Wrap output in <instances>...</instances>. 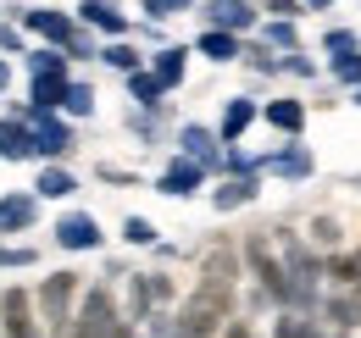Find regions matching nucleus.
I'll return each mask as SVG.
<instances>
[{
    "label": "nucleus",
    "mask_w": 361,
    "mask_h": 338,
    "mask_svg": "<svg viewBox=\"0 0 361 338\" xmlns=\"http://www.w3.org/2000/svg\"><path fill=\"white\" fill-rule=\"evenodd\" d=\"M139 11H145L150 23H167V17H178V11H195V0H139Z\"/></svg>",
    "instance_id": "2f4dec72"
},
{
    "label": "nucleus",
    "mask_w": 361,
    "mask_h": 338,
    "mask_svg": "<svg viewBox=\"0 0 361 338\" xmlns=\"http://www.w3.org/2000/svg\"><path fill=\"white\" fill-rule=\"evenodd\" d=\"M256 194H262V183H256V177H223V183L212 189V206H217V211H245Z\"/></svg>",
    "instance_id": "6ab92c4d"
},
{
    "label": "nucleus",
    "mask_w": 361,
    "mask_h": 338,
    "mask_svg": "<svg viewBox=\"0 0 361 338\" xmlns=\"http://www.w3.org/2000/svg\"><path fill=\"white\" fill-rule=\"evenodd\" d=\"M356 106H361V89H356Z\"/></svg>",
    "instance_id": "a18cd8bd"
},
{
    "label": "nucleus",
    "mask_w": 361,
    "mask_h": 338,
    "mask_svg": "<svg viewBox=\"0 0 361 338\" xmlns=\"http://www.w3.org/2000/svg\"><path fill=\"white\" fill-rule=\"evenodd\" d=\"M228 338H250V327H239V322H233V327H228Z\"/></svg>",
    "instance_id": "c03bdc74"
},
{
    "label": "nucleus",
    "mask_w": 361,
    "mask_h": 338,
    "mask_svg": "<svg viewBox=\"0 0 361 338\" xmlns=\"http://www.w3.org/2000/svg\"><path fill=\"white\" fill-rule=\"evenodd\" d=\"M61 117H73V123L94 117V84H84V78H67V100H61Z\"/></svg>",
    "instance_id": "bb28decb"
},
{
    "label": "nucleus",
    "mask_w": 361,
    "mask_h": 338,
    "mask_svg": "<svg viewBox=\"0 0 361 338\" xmlns=\"http://www.w3.org/2000/svg\"><path fill=\"white\" fill-rule=\"evenodd\" d=\"M262 44H272L278 56H283V50H300V28H295V17H272L267 28H262Z\"/></svg>",
    "instance_id": "cd10ccee"
},
{
    "label": "nucleus",
    "mask_w": 361,
    "mask_h": 338,
    "mask_svg": "<svg viewBox=\"0 0 361 338\" xmlns=\"http://www.w3.org/2000/svg\"><path fill=\"white\" fill-rule=\"evenodd\" d=\"M256 117H262V111H256V100H250V94H233V100L223 106V123H217V139H223V144H239V139L250 133V123H256Z\"/></svg>",
    "instance_id": "4468645a"
},
{
    "label": "nucleus",
    "mask_w": 361,
    "mask_h": 338,
    "mask_svg": "<svg viewBox=\"0 0 361 338\" xmlns=\"http://www.w3.org/2000/svg\"><path fill=\"white\" fill-rule=\"evenodd\" d=\"M150 73H156V78H161V89L173 94V89L189 78V50H183V44H161V50L150 56Z\"/></svg>",
    "instance_id": "dca6fc26"
},
{
    "label": "nucleus",
    "mask_w": 361,
    "mask_h": 338,
    "mask_svg": "<svg viewBox=\"0 0 361 338\" xmlns=\"http://www.w3.org/2000/svg\"><path fill=\"white\" fill-rule=\"evenodd\" d=\"M123 239H128L134 250H150V244H156V222H145V216H123Z\"/></svg>",
    "instance_id": "7c9ffc66"
},
{
    "label": "nucleus",
    "mask_w": 361,
    "mask_h": 338,
    "mask_svg": "<svg viewBox=\"0 0 361 338\" xmlns=\"http://www.w3.org/2000/svg\"><path fill=\"white\" fill-rule=\"evenodd\" d=\"M67 56H73V61H94V56H100V50H94V39H90V28H84V23H78V34L67 39Z\"/></svg>",
    "instance_id": "e433bc0d"
},
{
    "label": "nucleus",
    "mask_w": 361,
    "mask_h": 338,
    "mask_svg": "<svg viewBox=\"0 0 361 338\" xmlns=\"http://www.w3.org/2000/svg\"><path fill=\"white\" fill-rule=\"evenodd\" d=\"M6 89H11V61L0 56V94H6Z\"/></svg>",
    "instance_id": "79ce46f5"
},
{
    "label": "nucleus",
    "mask_w": 361,
    "mask_h": 338,
    "mask_svg": "<svg viewBox=\"0 0 361 338\" xmlns=\"http://www.w3.org/2000/svg\"><path fill=\"white\" fill-rule=\"evenodd\" d=\"M28 34H23V23H0V50H6V56H28Z\"/></svg>",
    "instance_id": "c9c22d12"
},
{
    "label": "nucleus",
    "mask_w": 361,
    "mask_h": 338,
    "mask_svg": "<svg viewBox=\"0 0 361 338\" xmlns=\"http://www.w3.org/2000/svg\"><path fill=\"white\" fill-rule=\"evenodd\" d=\"M34 73H61V78H73V56L61 50V44H34L28 50V78Z\"/></svg>",
    "instance_id": "5701e85b"
},
{
    "label": "nucleus",
    "mask_w": 361,
    "mask_h": 338,
    "mask_svg": "<svg viewBox=\"0 0 361 338\" xmlns=\"http://www.w3.org/2000/svg\"><path fill=\"white\" fill-rule=\"evenodd\" d=\"M84 294V277L78 272H50L45 283L34 289V311H39V322H45L50 333L67 338V327H73V299Z\"/></svg>",
    "instance_id": "f03ea898"
},
{
    "label": "nucleus",
    "mask_w": 361,
    "mask_h": 338,
    "mask_svg": "<svg viewBox=\"0 0 361 338\" xmlns=\"http://www.w3.org/2000/svg\"><path fill=\"white\" fill-rule=\"evenodd\" d=\"M206 177H212V172L200 167V161H189V156H173V161L161 167V177H156V194H173V200H189L195 189H206Z\"/></svg>",
    "instance_id": "0eeeda50"
},
{
    "label": "nucleus",
    "mask_w": 361,
    "mask_h": 338,
    "mask_svg": "<svg viewBox=\"0 0 361 338\" xmlns=\"http://www.w3.org/2000/svg\"><path fill=\"white\" fill-rule=\"evenodd\" d=\"M94 172H100V183H123V189H128V183H139V177H134L128 167H111V161H100Z\"/></svg>",
    "instance_id": "ea45409f"
},
{
    "label": "nucleus",
    "mask_w": 361,
    "mask_h": 338,
    "mask_svg": "<svg viewBox=\"0 0 361 338\" xmlns=\"http://www.w3.org/2000/svg\"><path fill=\"white\" fill-rule=\"evenodd\" d=\"M34 261H39L34 244H0V272H6V266H34Z\"/></svg>",
    "instance_id": "72a5a7b5"
},
{
    "label": "nucleus",
    "mask_w": 361,
    "mask_h": 338,
    "mask_svg": "<svg viewBox=\"0 0 361 338\" xmlns=\"http://www.w3.org/2000/svg\"><path fill=\"white\" fill-rule=\"evenodd\" d=\"M117 294H111V283H90L84 294H78V311H73V327L67 338H111L117 333Z\"/></svg>",
    "instance_id": "7ed1b4c3"
},
{
    "label": "nucleus",
    "mask_w": 361,
    "mask_h": 338,
    "mask_svg": "<svg viewBox=\"0 0 361 338\" xmlns=\"http://www.w3.org/2000/svg\"><path fill=\"white\" fill-rule=\"evenodd\" d=\"M262 117H267L278 133H295V139H300V127H306V106H300V100H267Z\"/></svg>",
    "instance_id": "393cba45"
},
{
    "label": "nucleus",
    "mask_w": 361,
    "mask_h": 338,
    "mask_svg": "<svg viewBox=\"0 0 361 338\" xmlns=\"http://www.w3.org/2000/svg\"><path fill=\"white\" fill-rule=\"evenodd\" d=\"M56 244L61 250H100L106 233H100V222L90 211H67V216H56Z\"/></svg>",
    "instance_id": "1a4fd4ad"
},
{
    "label": "nucleus",
    "mask_w": 361,
    "mask_h": 338,
    "mask_svg": "<svg viewBox=\"0 0 361 338\" xmlns=\"http://www.w3.org/2000/svg\"><path fill=\"white\" fill-rule=\"evenodd\" d=\"M322 50H328V56H345V50H361V39L350 28H328V34H322Z\"/></svg>",
    "instance_id": "f704fd0d"
},
{
    "label": "nucleus",
    "mask_w": 361,
    "mask_h": 338,
    "mask_svg": "<svg viewBox=\"0 0 361 338\" xmlns=\"http://www.w3.org/2000/svg\"><path fill=\"white\" fill-rule=\"evenodd\" d=\"M328 316H334L339 327H361V283L350 289V294H334V299H328Z\"/></svg>",
    "instance_id": "c85d7f7f"
},
{
    "label": "nucleus",
    "mask_w": 361,
    "mask_h": 338,
    "mask_svg": "<svg viewBox=\"0 0 361 338\" xmlns=\"http://www.w3.org/2000/svg\"><path fill=\"white\" fill-rule=\"evenodd\" d=\"M206 28H228V34H250L256 28V0H206Z\"/></svg>",
    "instance_id": "9b49d317"
},
{
    "label": "nucleus",
    "mask_w": 361,
    "mask_h": 338,
    "mask_svg": "<svg viewBox=\"0 0 361 338\" xmlns=\"http://www.w3.org/2000/svg\"><path fill=\"white\" fill-rule=\"evenodd\" d=\"M94 61H106L111 73H123V78H128V73H139V67H145V50H139V44H128V39H106Z\"/></svg>",
    "instance_id": "412c9836"
},
{
    "label": "nucleus",
    "mask_w": 361,
    "mask_h": 338,
    "mask_svg": "<svg viewBox=\"0 0 361 338\" xmlns=\"http://www.w3.org/2000/svg\"><path fill=\"white\" fill-rule=\"evenodd\" d=\"M195 56H206V61H239L245 44H239V34H228V28H200Z\"/></svg>",
    "instance_id": "a211bd4d"
},
{
    "label": "nucleus",
    "mask_w": 361,
    "mask_h": 338,
    "mask_svg": "<svg viewBox=\"0 0 361 338\" xmlns=\"http://www.w3.org/2000/svg\"><path fill=\"white\" fill-rule=\"evenodd\" d=\"M17 23H23V34H34L39 44H61V50L78 34V17L73 11H56V6H23Z\"/></svg>",
    "instance_id": "39448f33"
},
{
    "label": "nucleus",
    "mask_w": 361,
    "mask_h": 338,
    "mask_svg": "<svg viewBox=\"0 0 361 338\" xmlns=\"http://www.w3.org/2000/svg\"><path fill=\"white\" fill-rule=\"evenodd\" d=\"M228 311H233V294L200 283V289L178 305V338H212L217 327H228Z\"/></svg>",
    "instance_id": "f257e3e1"
},
{
    "label": "nucleus",
    "mask_w": 361,
    "mask_h": 338,
    "mask_svg": "<svg viewBox=\"0 0 361 338\" xmlns=\"http://www.w3.org/2000/svg\"><path fill=\"white\" fill-rule=\"evenodd\" d=\"M328 73L345 89H361V50H345V56H328Z\"/></svg>",
    "instance_id": "c756f323"
},
{
    "label": "nucleus",
    "mask_w": 361,
    "mask_h": 338,
    "mask_svg": "<svg viewBox=\"0 0 361 338\" xmlns=\"http://www.w3.org/2000/svg\"><path fill=\"white\" fill-rule=\"evenodd\" d=\"M78 23L90 34H106V39H128V17L117 0H78Z\"/></svg>",
    "instance_id": "9d476101"
},
{
    "label": "nucleus",
    "mask_w": 361,
    "mask_h": 338,
    "mask_svg": "<svg viewBox=\"0 0 361 338\" xmlns=\"http://www.w3.org/2000/svg\"><path fill=\"white\" fill-rule=\"evenodd\" d=\"M256 6H262V11H272V17H300V11H306L300 0H256Z\"/></svg>",
    "instance_id": "a19ab883"
},
{
    "label": "nucleus",
    "mask_w": 361,
    "mask_h": 338,
    "mask_svg": "<svg viewBox=\"0 0 361 338\" xmlns=\"http://www.w3.org/2000/svg\"><path fill=\"white\" fill-rule=\"evenodd\" d=\"M34 194H39V200H73V194H78L73 167H67V161H45L39 177H34Z\"/></svg>",
    "instance_id": "2eb2a0df"
},
{
    "label": "nucleus",
    "mask_w": 361,
    "mask_h": 338,
    "mask_svg": "<svg viewBox=\"0 0 361 338\" xmlns=\"http://www.w3.org/2000/svg\"><path fill=\"white\" fill-rule=\"evenodd\" d=\"M61 100H67V78H61V73H34V78H28V106L61 111Z\"/></svg>",
    "instance_id": "aec40b11"
},
{
    "label": "nucleus",
    "mask_w": 361,
    "mask_h": 338,
    "mask_svg": "<svg viewBox=\"0 0 361 338\" xmlns=\"http://www.w3.org/2000/svg\"><path fill=\"white\" fill-rule=\"evenodd\" d=\"M239 261H250V272L262 277V289H267L272 299H289V305H300V289L289 283V272H283V261L272 255V239L267 233H256V239H245V250H239Z\"/></svg>",
    "instance_id": "20e7f679"
},
{
    "label": "nucleus",
    "mask_w": 361,
    "mask_h": 338,
    "mask_svg": "<svg viewBox=\"0 0 361 338\" xmlns=\"http://www.w3.org/2000/svg\"><path fill=\"white\" fill-rule=\"evenodd\" d=\"M0 161H34V127L0 117Z\"/></svg>",
    "instance_id": "f3484780"
},
{
    "label": "nucleus",
    "mask_w": 361,
    "mask_h": 338,
    "mask_svg": "<svg viewBox=\"0 0 361 338\" xmlns=\"http://www.w3.org/2000/svg\"><path fill=\"white\" fill-rule=\"evenodd\" d=\"M0 333L6 338H39V311L28 289H0Z\"/></svg>",
    "instance_id": "423d86ee"
},
{
    "label": "nucleus",
    "mask_w": 361,
    "mask_h": 338,
    "mask_svg": "<svg viewBox=\"0 0 361 338\" xmlns=\"http://www.w3.org/2000/svg\"><path fill=\"white\" fill-rule=\"evenodd\" d=\"M200 283L233 294V283H239V250H233V244H212L206 261H200Z\"/></svg>",
    "instance_id": "f8f14e48"
},
{
    "label": "nucleus",
    "mask_w": 361,
    "mask_h": 338,
    "mask_svg": "<svg viewBox=\"0 0 361 338\" xmlns=\"http://www.w3.org/2000/svg\"><path fill=\"white\" fill-rule=\"evenodd\" d=\"M128 100L145 106V111H156V106H167V89H161V78L150 67H139V73H128Z\"/></svg>",
    "instance_id": "4be33fe9"
},
{
    "label": "nucleus",
    "mask_w": 361,
    "mask_h": 338,
    "mask_svg": "<svg viewBox=\"0 0 361 338\" xmlns=\"http://www.w3.org/2000/svg\"><path fill=\"white\" fill-rule=\"evenodd\" d=\"M217 144H223L217 127H200V123H183L178 127V156L200 161L206 172H223V150H217Z\"/></svg>",
    "instance_id": "6e6552de"
},
{
    "label": "nucleus",
    "mask_w": 361,
    "mask_h": 338,
    "mask_svg": "<svg viewBox=\"0 0 361 338\" xmlns=\"http://www.w3.org/2000/svg\"><path fill=\"white\" fill-rule=\"evenodd\" d=\"M156 311V294H150V272H128V311L123 322H145Z\"/></svg>",
    "instance_id": "b1692460"
},
{
    "label": "nucleus",
    "mask_w": 361,
    "mask_h": 338,
    "mask_svg": "<svg viewBox=\"0 0 361 338\" xmlns=\"http://www.w3.org/2000/svg\"><path fill=\"white\" fill-rule=\"evenodd\" d=\"M39 222V194L17 189V194H0V233H28Z\"/></svg>",
    "instance_id": "ddd939ff"
},
{
    "label": "nucleus",
    "mask_w": 361,
    "mask_h": 338,
    "mask_svg": "<svg viewBox=\"0 0 361 338\" xmlns=\"http://www.w3.org/2000/svg\"><path fill=\"white\" fill-rule=\"evenodd\" d=\"M223 172L228 177H262V161L245 156V150H223Z\"/></svg>",
    "instance_id": "473e14b6"
},
{
    "label": "nucleus",
    "mask_w": 361,
    "mask_h": 338,
    "mask_svg": "<svg viewBox=\"0 0 361 338\" xmlns=\"http://www.w3.org/2000/svg\"><path fill=\"white\" fill-rule=\"evenodd\" d=\"M150 294H156V311H161V305H173L178 289H173V277H167V272H150Z\"/></svg>",
    "instance_id": "4c0bfd02"
},
{
    "label": "nucleus",
    "mask_w": 361,
    "mask_h": 338,
    "mask_svg": "<svg viewBox=\"0 0 361 338\" xmlns=\"http://www.w3.org/2000/svg\"><path fill=\"white\" fill-rule=\"evenodd\" d=\"M262 167H272L278 177H312V150H300V144H289V150H278V156H267Z\"/></svg>",
    "instance_id": "a878e982"
},
{
    "label": "nucleus",
    "mask_w": 361,
    "mask_h": 338,
    "mask_svg": "<svg viewBox=\"0 0 361 338\" xmlns=\"http://www.w3.org/2000/svg\"><path fill=\"white\" fill-rule=\"evenodd\" d=\"M300 6H306V11H328L334 0H300Z\"/></svg>",
    "instance_id": "37998d69"
},
{
    "label": "nucleus",
    "mask_w": 361,
    "mask_h": 338,
    "mask_svg": "<svg viewBox=\"0 0 361 338\" xmlns=\"http://www.w3.org/2000/svg\"><path fill=\"white\" fill-rule=\"evenodd\" d=\"M312 239H317V244H339V222H334V216H317V222H312Z\"/></svg>",
    "instance_id": "58836bf2"
}]
</instances>
